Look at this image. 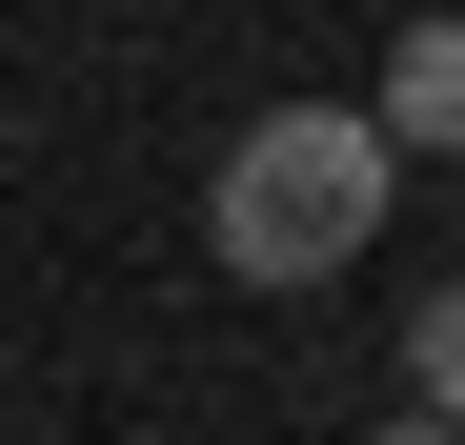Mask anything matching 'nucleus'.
I'll return each mask as SVG.
<instances>
[{
  "mask_svg": "<svg viewBox=\"0 0 465 445\" xmlns=\"http://www.w3.org/2000/svg\"><path fill=\"white\" fill-rule=\"evenodd\" d=\"M384 183H405V163H384L364 102H263L203 163V243H223V283H344L384 243Z\"/></svg>",
  "mask_w": 465,
  "mask_h": 445,
  "instance_id": "f257e3e1",
  "label": "nucleus"
},
{
  "mask_svg": "<svg viewBox=\"0 0 465 445\" xmlns=\"http://www.w3.org/2000/svg\"><path fill=\"white\" fill-rule=\"evenodd\" d=\"M384 163H465V21H405V41H384Z\"/></svg>",
  "mask_w": 465,
  "mask_h": 445,
  "instance_id": "f03ea898",
  "label": "nucleus"
},
{
  "mask_svg": "<svg viewBox=\"0 0 465 445\" xmlns=\"http://www.w3.org/2000/svg\"><path fill=\"white\" fill-rule=\"evenodd\" d=\"M405 425H465V283L405 304Z\"/></svg>",
  "mask_w": 465,
  "mask_h": 445,
  "instance_id": "7ed1b4c3",
  "label": "nucleus"
},
{
  "mask_svg": "<svg viewBox=\"0 0 465 445\" xmlns=\"http://www.w3.org/2000/svg\"><path fill=\"white\" fill-rule=\"evenodd\" d=\"M364 445H465V425H364Z\"/></svg>",
  "mask_w": 465,
  "mask_h": 445,
  "instance_id": "20e7f679",
  "label": "nucleus"
}]
</instances>
